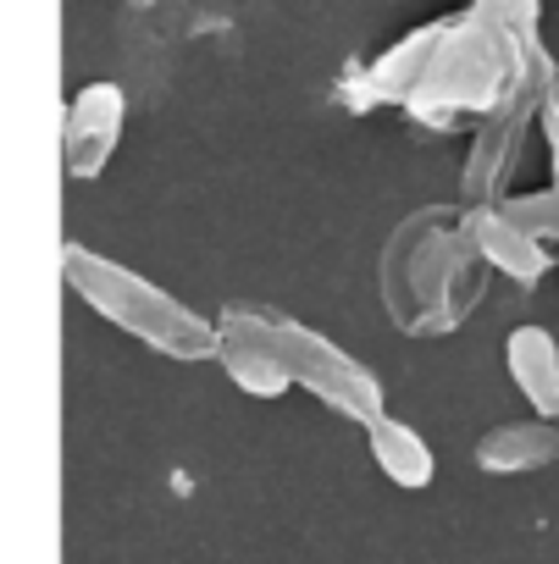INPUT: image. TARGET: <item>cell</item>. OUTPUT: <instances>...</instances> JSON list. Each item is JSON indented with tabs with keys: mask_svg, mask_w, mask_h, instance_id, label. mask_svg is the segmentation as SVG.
I'll list each match as a JSON object with an SVG mask.
<instances>
[{
	"mask_svg": "<svg viewBox=\"0 0 559 564\" xmlns=\"http://www.w3.org/2000/svg\"><path fill=\"white\" fill-rule=\"evenodd\" d=\"M537 128H542V139H548V166H553V194H559V89L542 100Z\"/></svg>",
	"mask_w": 559,
	"mask_h": 564,
	"instance_id": "obj_12",
	"label": "cell"
},
{
	"mask_svg": "<svg viewBox=\"0 0 559 564\" xmlns=\"http://www.w3.org/2000/svg\"><path fill=\"white\" fill-rule=\"evenodd\" d=\"M216 327L227 338H249V344L271 349L277 360H283V371L294 377V388H311L327 410H338L350 421H366V426L377 415H388L383 410V382L355 355H344L333 338H322L316 327H300L283 311H255V305H227Z\"/></svg>",
	"mask_w": 559,
	"mask_h": 564,
	"instance_id": "obj_4",
	"label": "cell"
},
{
	"mask_svg": "<svg viewBox=\"0 0 559 564\" xmlns=\"http://www.w3.org/2000/svg\"><path fill=\"white\" fill-rule=\"evenodd\" d=\"M62 271H67V289L95 316H106L128 338L150 344L155 355H172V360H216L222 355V327L194 316L183 300L155 289L150 276H139V271H128V265H117L95 249H78V243L62 249Z\"/></svg>",
	"mask_w": 559,
	"mask_h": 564,
	"instance_id": "obj_3",
	"label": "cell"
},
{
	"mask_svg": "<svg viewBox=\"0 0 559 564\" xmlns=\"http://www.w3.org/2000/svg\"><path fill=\"white\" fill-rule=\"evenodd\" d=\"M476 12H487V18H498L509 29H526L531 12H537V0H476Z\"/></svg>",
	"mask_w": 559,
	"mask_h": 564,
	"instance_id": "obj_13",
	"label": "cell"
},
{
	"mask_svg": "<svg viewBox=\"0 0 559 564\" xmlns=\"http://www.w3.org/2000/svg\"><path fill=\"white\" fill-rule=\"evenodd\" d=\"M509 382L526 393V404L548 421H559V338L548 327H515L504 338Z\"/></svg>",
	"mask_w": 559,
	"mask_h": 564,
	"instance_id": "obj_7",
	"label": "cell"
},
{
	"mask_svg": "<svg viewBox=\"0 0 559 564\" xmlns=\"http://www.w3.org/2000/svg\"><path fill=\"white\" fill-rule=\"evenodd\" d=\"M128 122V95L117 84H89L73 95L67 106V133H62V155H67V177H100L106 161L117 155Z\"/></svg>",
	"mask_w": 559,
	"mask_h": 564,
	"instance_id": "obj_5",
	"label": "cell"
},
{
	"mask_svg": "<svg viewBox=\"0 0 559 564\" xmlns=\"http://www.w3.org/2000/svg\"><path fill=\"white\" fill-rule=\"evenodd\" d=\"M222 371L244 388V393H255V399H277V393H289L294 388V377L283 371V360H277L271 349H260V344H249V338H227L222 333Z\"/></svg>",
	"mask_w": 559,
	"mask_h": 564,
	"instance_id": "obj_10",
	"label": "cell"
},
{
	"mask_svg": "<svg viewBox=\"0 0 559 564\" xmlns=\"http://www.w3.org/2000/svg\"><path fill=\"white\" fill-rule=\"evenodd\" d=\"M366 437H372V459L383 465V476H394V487H427L432 481L438 459H432V448L416 426H405L394 415H377L366 426Z\"/></svg>",
	"mask_w": 559,
	"mask_h": 564,
	"instance_id": "obj_9",
	"label": "cell"
},
{
	"mask_svg": "<svg viewBox=\"0 0 559 564\" xmlns=\"http://www.w3.org/2000/svg\"><path fill=\"white\" fill-rule=\"evenodd\" d=\"M139 7H150V0H139Z\"/></svg>",
	"mask_w": 559,
	"mask_h": 564,
	"instance_id": "obj_14",
	"label": "cell"
},
{
	"mask_svg": "<svg viewBox=\"0 0 559 564\" xmlns=\"http://www.w3.org/2000/svg\"><path fill=\"white\" fill-rule=\"evenodd\" d=\"M482 289H487V260L471 249L454 210L443 216L427 210L388 243L383 300H388V316L416 338L454 333L482 300Z\"/></svg>",
	"mask_w": 559,
	"mask_h": 564,
	"instance_id": "obj_1",
	"label": "cell"
},
{
	"mask_svg": "<svg viewBox=\"0 0 559 564\" xmlns=\"http://www.w3.org/2000/svg\"><path fill=\"white\" fill-rule=\"evenodd\" d=\"M526 29H509V23L476 12V7L460 12V18H443V40H438L421 84L410 89L405 111L432 122V128L454 122L460 111H482V117L498 111L520 89V78L537 56Z\"/></svg>",
	"mask_w": 559,
	"mask_h": 564,
	"instance_id": "obj_2",
	"label": "cell"
},
{
	"mask_svg": "<svg viewBox=\"0 0 559 564\" xmlns=\"http://www.w3.org/2000/svg\"><path fill=\"white\" fill-rule=\"evenodd\" d=\"M476 459L487 470H537L548 459H559V426L548 415L537 421H504L476 443Z\"/></svg>",
	"mask_w": 559,
	"mask_h": 564,
	"instance_id": "obj_8",
	"label": "cell"
},
{
	"mask_svg": "<svg viewBox=\"0 0 559 564\" xmlns=\"http://www.w3.org/2000/svg\"><path fill=\"white\" fill-rule=\"evenodd\" d=\"M460 232L471 238V249L487 260V271H504L515 282H531L548 271V254H542V238H531L504 205H471L460 216Z\"/></svg>",
	"mask_w": 559,
	"mask_h": 564,
	"instance_id": "obj_6",
	"label": "cell"
},
{
	"mask_svg": "<svg viewBox=\"0 0 559 564\" xmlns=\"http://www.w3.org/2000/svg\"><path fill=\"white\" fill-rule=\"evenodd\" d=\"M498 205H504L531 238H553V243H559V194H553V188L526 194V199L515 194V199H498Z\"/></svg>",
	"mask_w": 559,
	"mask_h": 564,
	"instance_id": "obj_11",
	"label": "cell"
}]
</instances>
